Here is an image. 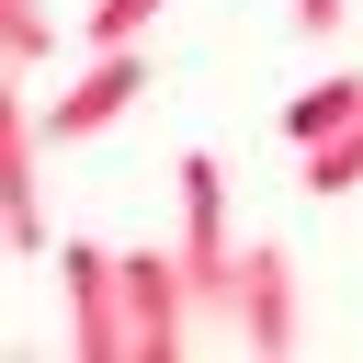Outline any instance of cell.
I'll list each match as a JSON object with an SVG mask.
<instances>
[{
    "label": "cell",
    "instance_id": "1",
    "mask_svg": "<svg viewBox=\"0 0 363 363\" xmlns=\"http://www.w3.org/2000/svg\"><path fill=\"white\" fill-rule=\"evenodd\" d=\"M227 306H238V352H295V340H306V284H295V250H284V238H250V250H238Z\"/></svg>",
    "mask_w": 363,
    "mask_h": 363
},
{
    "label": "cell",
    "instance_id": "2",
    "mask_svg": "<svg viewBox=\"0 0 363 363\" xmlns=\"http://www.w3.org/2000/svg\"><path fill=\"white\" fill-rule=\"evenodd\" d=\"M125 102H147V45H91V68L34 113H45V147H79V136L125 125Z\"/></svg>",
    "mask_w": 363,
    "mask_h": 363
},
{
    "label": "cell",
    "instance_id": "3",
    "mask_svg": "<svg viewBox=\"0 0 363 363\" xmlns=\"http://www.w3.org/2000/svg\"><path fill=\"white\" fill-rule=\"evenodd\" d=\"M182 261H193V284H204V318H227L238 329V306H227V284H238V238H227V170L193 147L182 159Z\"/></svg>",
    "mask_w": 363,
    "mask_h": 363
},
{
    "label": "cell",
    "instance_id": "4",
    "mask_svg": "<svg viewBox=\"0 0 363 363\" xmlns=\"http://www.w3.org/2000/svg\"><path fill=\"white\" fill-rule=\"evenodd\" d=\"M57 261H68V340H79V363H136V340H125V272H113V250L68 238Z\"/></svg>",
    "mask_w": 363,
    "mask_h": 363
},
{
    "label": "cell",
    "instance_id": "5",
    "mask_svg": "<svg viewBox=\"0 0 363 363\" xmlns=\"http://www.w3.org/2000/svg\"><path fill=\"white\" fill-rule=\"evenodd\" d=\"M34 147H45V113H34V102H0V238H11V250H45V216H34Z\"/></svg>",
    "mask_w": 363,
    "mask_h": 363
},
{
    "label": "cell",
    "instance_id": "6",
    "mask_svg": "<svg viewBox=\"0 0 363 363\" xmlns=\"http://www.w3.org/2000/svg\"><path fill=\"white\" fill-rule=\"evenodd\" d=\"M352 113H363V68H329V79H306V91L284 102V136H295V147H329Z\"/></svg>",
    "mask_w": 363,
    "mask_h": 363
},
{
    "label": "cell",
    "instance_id": "7",
    "mask_svg": "<svg viewBox=\"0 0 363 363\" xmlns=\"http://www.w3.org/2000/svg\"><path fill=\"white\" fill-rule=\"evenodd\" d=\"M352 182H363V113H352L329 147H306V193H352Z\"/></svg>",
    "mask_w": 363,
    "mask_h": 363
},
{
    "label": "cell",
    "instance_id": "8",
    "mask_svg": "<svg viewBox=\"0 0 363 363\" xmlns=\"http://www.w3.org/2000/svg\"><path fill=\"white\" fill-rule=\"evenodd\" d=\"M45 45H57V23H45V0H0V57H11V68H34Z\"/></svg>",
    "mask_w": 363,
    "mask_h": 363
},
{
    "label": "cell",
    "instance_id": "9",
    "mask_svg": "<svg viewBox=\"0 0 363 363\" xmlns=\"http://www.w3.org/2000/svg\"><path fill=\"white\" fill-rule=\"evenodd\" d=\"M147 11H159V0H91L79 34H91V45H147Z\"/></svg>",
    "mask_w": 363,
    "mask_h": 363
},
{
    "label": "cell",
    "instance_id": "10",
    "mask_svg": "<svg viewBox=\"0 0 363 363\" xmlns=\"http://www.w3.org/2000/svg\"><path fill=\"white\" fill-rule=\"evenodd\" d=\"M295 23H306V34H329V23H340V0H295Z\"/></svg>",
    "mask_w": 363,
    "mask_h": 363
}]
</instances>
